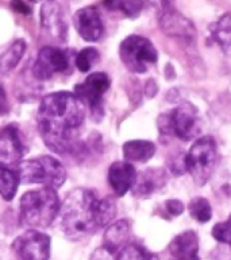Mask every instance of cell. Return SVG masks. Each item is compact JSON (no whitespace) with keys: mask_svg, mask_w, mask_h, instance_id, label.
<instances>
[{"mask_svg":"<svg viewBox=\"0 0 231 260\" xmlns=\"http://www.w3.org/2000/svg\"><path fill=\"white\" fill-rule=\"evenodd\" d=\"M103 6L127 18H137L145 6V0H103Z\"/></svg>","mask_w":231,"mask_h":260,"instance_id":"23","label":"cell"},{"mask_svg":"<svg viewBox=\"0 0 231 260\" xmlns=\"http://www.w3.org/2000/svg\"><path fill=\"white\" fill-rule=\"evenodd\" d=\"M148 2L158 11V15L175 8V0H148Z\"/></svg>","mask_w":231,"mask_h":260,"instance_id":"29","label":"cell"},{"mask_svg":"<svg viewBox=\"0 0 231 260\" xmlns=\"http://www.w3.org/2000/svg\"><path fill=\"white\" fill-rule=\"evenodd\" d=\"M170 260H200L199 236L193 231L177 235L168 247Z\"/></svg>","mask_w":231,"mask_h":260,"instance_id":"17","label":"cell"},{"mask_svg":"<svg viewBox=\"0 0 231 260\" xmlns=\"http://www.w3.org/2000/svg\"><path fill=\"white\" fill-rule=\"evenodd\" d=\"M185 206L184 204L180 201V200H169V201L165 202V210L169 216L172 217H176V216H180L184 212Z\"/></svg>","mask_w":231,"mask_h":260,"instance_id":"28","label":"cell"},{"mask_svg":"<svg viewBox=\"0 0 231 260\" xmlns=\"http://www.w3.org/2000/svg\"><path fill=\"white\" fill-rule=\"evenodd\" d=\"M212 236L215 240H218L222 244H226L231 247V214L222 222H218L212 228Z\"/></svg>","mask_w":231,"mask_h":260,"instance_id":"27","label":"cell"},{"mask_svg":"<svg viewBox=\"0 0 231 260\" xmlns=\"http://www.w3.org/2000/svg\"><path fill=\"white\" fill-rule=\"evenodd\" d=\"M158 22L160 27L165 35L170 38L184 41V42H192L196 37V28L193 26L192 20L185 18L181 12H179L176 8L169 10L158 15Z\"/></svg>","mask_w":231,"mask_h":260,"instance_id":"12","label":"cell"},{"mask_svg":"<svg viewBox=\"0 0 231 260\" xmlns=\"http://www.w3.org/2000/svg\"><path fill=\"white\" fill-rule=\"evenodd\" d=\"M90 260H117V255L108 251L107 248H104V247H100V248L95 249L92 252Z\"/></svg>","mask_w":231,"mask_h":260,"instance_id":"30","label":"cell"},{"mask_svg":"<svg viewBox=\"0 0 231 260\" xmlns=\"http://www.w3.org/2000/svg\"><path fill=\"white\" fill-rule=\"evenodd\" d=\"M156 154V146L149 140H130L123 144V158L129 163H145Z\"/></svg>","mask_w":231,"mask_h":260,"instance_id":"19","label":"cell"},{"mask_svg":"<svg viewBox=\"0 0 231 260\" xmlns=\"http://www.w3.org/2000/svg\"><path fill=\"white\" fill-rule=\"evenodd\" d=\"M73 23L78 35L86 42H98L103 37L104 26L98 8L94 6L80 8L73 16Z\"/></svg>","mask_w":231,"mask_h":260,"instance_id":"14","label":"cell"},{"mask_svg":"<svg viewBox=\"0 0 231 260\" xmlns=\"http://www.w3.org/2000/svg\"><path fill=\"white\" fill-rule=\"evenodd\" d=\"M211 39L222 49L231 46V11L222 15L215 23L210 26Z\"/></svg>","mask_w":231,"mask_h":260,"instance_id":"22","label":"cell"},{"mask_svg":"<svg viewBox=\"0 0 231 260\" xmlns=\"http://www.w3.org/2000/svg\"><path fill=\"white\" fill-rule=\"evenodd\" d=\"M20 129L14 124L0 129V163L7 166H18L26 154Z\"/></svg>","mask_w":231,"mask_h":260,"instance_id":"11","label":"cell"},{"mask_svg":"<svg viewBox=\"0 0 231 260\" xmlns=\"http://www.w3.org/2000/svg\"><path fill=\"white\" fill-rule=\"evenodd\" d=\"M111 80L104 72H96L86 76L84 81L75 86V94L84 107L90 109L95 120H99L104 113L103 99L110 89Z\"/></svg>","mask_w":231,"mask_h":260,"instance_id":"8","label":"cell"},{"mask_svg":"<svg viewBox=\"0 0 231 260\" xmlns=\"http://www.w3.org/2000/svg\"><path fill=\"white\" fill-rule=\"evenodd\" d=\"M158 129L162 136H176L183 142L199 138L201 132L199 111L191 103H183L158 117Z\"/></svg>","mask_w":231,"mask_h":260,"instance_id":"5","label":"cell"},{"mask_svg":"<svg viewBox=\"0 0 231 260\" xmlns=\"http://www.w3.org/2000/svg\"><path fill=\"white\" fill-rule=\"evenodd\" d=\"M218 163V148L212 136L195 140L184 156L185 171H188L196 185L203 186L211 178Z\"/></svg>","mask_w":231,"mask_h":260,"instance_id":"6","label":"cell"},{"mask_svg":"<svg viewBox=\"0 0 231 260\" xmlns=\"http://www.w3.org/2000/svg\"><path fill=\"white\" fill-rule=\"evenodd\" d=\"M75 55L69 50L57 46L42 47L33 65V74L37 80L46 81L54 77L55 74L69 73L72 63L75 65Z\"/></svg>","mask_w":231,"mask_h":260,"instance_id":"9","label":"cell"},{"mask_svg":"<svg viewBox=\"0 0 231 260\" xmlns=\"http://www.w3.org/2000/svg\"><path fill=\"white\" fill-rule=\"evenodd\" d=\"M16 169L22 183H38L53 190L60 189L67 179V171L63 163L49 155L22 160Z\"/></svg>","mask_w":231,"mask_h":260,"instance_id":"4","label":"cell"},{"mask_svg":"<svg viewBox=\"0 0 231 260\" xmlns=\"http://www.w3.org/2000/svg\"><path fill=\"white\" fill-rule=\"evenodd\" d=\"M168 177L162 169H146L137 174L131 191L138 198H148L162 189L166 185Z\"/></svg>","mask_w":231,"mask_h":260,"instance_id":"15","label":"cell"},{"mask_svg":"<svg viewBox=\"0 0 231 260\" xmlns=\"http://www.w3.org/2000/svg\"><path fill=\"white\" fill-rule=\"evenodd\" d=\"M100 54L95 47H85L75 55V66L81 73H86L92 69V66L98 63Z\"/></svg>","mask_w":231,"mask_h":260,"instance_id":"26","label":"cell"},{"mask_svg":"<svg viewBox=\"0 0 231 260\" xmlns=\"http://www.w3.org/2000/svg\"><path fill=\"white\" fill-rule=\"evenodd\" d=\"M11 249L16 260H49L50 237L37 229H28L16 237Z\"/></svg>","mask_w":231,"mask_h":260,"instance_id":"10","label":"cell"},{"mask_svg":"<svg viewBox=\"0 0 231 260\" xmlns=\"http://www.w3.org/2000/svg\"><path fill=\"white\" fill-rule=\"evenodd\" d=\"M130 237V222L127 220H118L107 226L103 236V247L117 255L126 244Z\"/></svg>","mask_w":231,"mask_h":260,"instance_id":"18","label":"cell"},{"mask_svg":"<svg viewBox=\"0 0 231 260\" xmlns=\"http://www.w3.org/2000/svg\"><path fill=\"white\" fill-rule=\"evenodd\" d=\"M61 228L71 240H82L114 221L117 205L90 189H75L61 204Z\"/></svg>","mask_w":231,"mask_h":260,"instance_id":"2","label":"cell"},{"mask_svg":"<svg viewBox=\"0 0 231 260\" xmlns=\"http://www.w3.org/2000/svg\"><path fill=\"white\" fill-rule=\"evenodd\" d=\"M85 119V107L71 92L46 94L38 108V129L43 143L57 154H71Z\"/></svg>","mask_w":231,"mask_h":260,"instance_id":"1","label":"cell"},{"mask_svg":"<svg viewBox=\"0 0 231 260\" xmlns=\"http://www.w3.org/2000/svg\"><path fill=\"white\" fill-rule=\"evenodd\" d=\"M26 49H27V45L23 39H16L15 42H12L0 54V70L4 73H8L15 69L20 62V59L23 58Z\"/></svg>","mask_w":231,"mask_h":260,"instance_id":"21","label":"cell"},{"mask_svg":"<svg viewBox=\"0 0 231 260\" xmlns=\"http://www.w3.org/2000/svg\"><path fill=\"white\" fill-rule=\"evenodd\" d=\"M8 111H10V107H8L7 94L4 92L3 86L0 85V116H3L6 113H8Z\"/></svg>","mask_w":231,"mask_h":260,"instance_id":"32","label":"cell"},{"mask_svg":"<svg viewBox=\"0 0 231 260\" xmlns=\"http://www.w3.org/2000/svg\"><path fill=\"white\" fill-rule=\"evenodd\" d=\"M189 213L195 218L196 221L201 222H208L212 217V208L210 205V202L203 197H196L193 198L192 201L189 202L188 205Z\"/></svg>","mask_w":231,"mask_h":260,"instance_id":"25","label":"cell"},{"mask_svg":"<svg viewBox=\"0 0 231 260\" xmlns=\"http://www.w3.org/2000/svg\"><path fill=\"white\" fill-rule=\"evenodd\" d=\"M119 57L131 73H146L158 61V51L149 39L141 35H130L122 41Z\"/></svg>","mask_w":231,"mask_h":260,"instance_id":"7","label":"cell"},{"mask_svg":"<svg viewBox=\"0 0 231 260\" xmlns=\"http://www.w3.org/2000/svg\"><path fill=\"white\" fill-rule=\"evenodd\" d=\"M11 8L18 14H23V15H28L32 12V8L28 7L23 0H12Z\"/></svg>","mask_w":231,"mask_h":260,"instance_id":"31","label":"cell"},{"mask_svg":"<svg viewBox=\"0 0 231 260\" xmlns=\"http://www.w3.org/2000/svg\"><path fill=\"white\" fill-rule=\"evenodd\" d=\"M33 2H43V0H33Z\"/></svg>","mask_w":231,"mask_h":260,"instance_id":"33","label":"cell"},{"mask_svg":"<svg viewBox=\"0 0 231 260\" xmlns=\"http://www.w3.org/2000/svg\"><path fill=\"white\" fill-rule=\"evenodd\" d=\"M20 178L16 166H7L0 163V197L6 201H11L15 197Z\"/></svg>","mask_w":231,"mask_h":260,"instance_id":"20","label":"cell"},{"mask_svg":"<svg viewBox=\"0 0 231 260\" xmlns=\"http://www.w3.org/2000/svg\"><path fill=\"white\" fill-rule=\"evenodd\" d=\"M135 178H137V171L134 169L133 163L121 160V162H114L110 166L108 183L118 197H123L127 191L131 190Z\"/></svg>","mask_w":231,"mask_h":260,"instance_id":"16","label":"cell"},{"mask_svg":"<svg viewBox=\"0 0 231 260\" xmlns=\"http://www.w3.org/2000/svg\"><path fill=\"white\" fill-rule=\"evenodd\" d=\"M42 30L55 42L63 43L67 39V22L63 8L57 0H43L41 8Z\"/></svg>","mask_w":231,"mask_h":260,"instance_id":"13","label":"cell"},{"mask_svg":"<svg viewBox=\"0 0 231 260\" xmlns=\"http://www.w3.org/2000/svg\"><path fill=\"white\" fill-rule=\"evenodd\" d=\"M61 210V202L55 190L49 187L26 191L19 204L20 222L28 229L50 226Z\"/></svg>","mask_w":231,"mask_h":260,"instance_id":"3","label":"cell"},{"mask_svg":"<svg viewBox=\"0 0 231 260\" xmlns=\"http://www.w3.org/2000/svg\"><path fill=\"white\" fill-rule=\"evenodd\" d=\"M117 260H160L156 253L150 252L142 245L126 244L123 248L117 253Z\"/></svg>","mask_w":231,"mask_h":260,"instance_id":"24","label":"cell"}]
</instances>
